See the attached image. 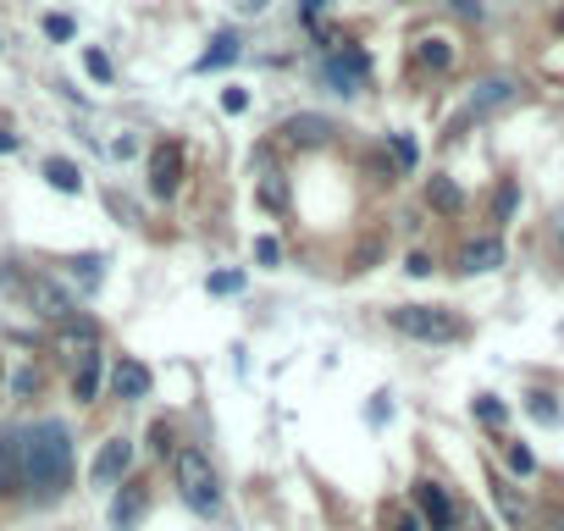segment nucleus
I'll list each match as a JSON object with an SVG mask.
<instances>
[{"label":"nucleus","mask_w":564,"mask_h":531,"mask_svg":"<svg viewBox=\"0 0 564 531\" xmlns=\"http://www.w3.org/2000/svg\"><path fill=\"white\" fill-rule=\"evenodd\" d=\"M221 106H227V111H232V117H238V111H243V106H249V95H243V89H227V95H221Z\"/></svg>","instance_id":"cd10ccee"},{"label":"nucleus","mask_w":564,"mask_h":531,"mask_svg":"<svg viewBox=\"0 0 564 531\" xmlns=\"http://www.w3.org/2000/svg\"><path fill=\"white\" fill-rule=\"evenodd\" d=\"M525 410H531L542 426H553V421H558V404H553L547 393H525Z\"/></svg>","instance_id":"aec40b11"},{"label":"nucleus","mask_w":564,"mask_h":531,"mask_svg":"<svg viewBox=\"0 0 564 531\" xmlns=\"http://www.w3.org/2000/svg\"><path fill=\"white\" fill-rule=\"evenodd\" d=\"M426 199H432V205H437L443 216H454V210L465 205V194L454 188V177H432V183H426Z\"/></svg>","instance_id":"4468645a"},{"label":"nucleus","mask_w":564,"mask_h":531,"mask_svg":"<svg viewBox=\"0 0 564 531\" xmlns=\"http://www.w3.org/2000/svg\"><path fill=\"white\" fill-rule=\"evenodd\" d=\"M492 492H498V503H503V514H509V520H525V498H520L509 481H498V476H492Z\"/></svg>","instance_id":"6ab92c4d"},{"label":"nucleus","mask_w":564,"mask_h":531,"mask_svg":"<svg viewBox=\"0 0 564 531\" xmlns=\"http://www.w3.org/2000/svg\"><path fill=\"white\" fill-rule=\"evenodd\" d=\"M238 283H243V278H238V272H221V278H210V289H216V294H232V289H238Z\"/></svg>","instance_id":"2f4dec72"},{"label":"nucleus","mask_w":564,"mask_h":531,"mask_svg":"<svg viewBox=\"0 0 564 531\" xmlns=\"http://www.w3.org/2000/svg\"><path fill=\"white\" fill-rule=\"evenodd\" d=\"M172 476H177V492H183V503L194 514H216L221 509V481H216V470H210V459L199 448H177L172 454Z\"/></svg>","instance_id":"f03ea898"},{"label":"nucleus","mask_w":564,"mask_h":531,"mask_svg":"<svg viewBox=\"0 0 564 531\" xmlns=\"http://www.w3.org/2000/svg\"><path fill=\"white\" fill-rule=\"evenodd\" d=\"M503 266V243L498 238H476V243H465V254H459V272H498Z\"/></svg>","instance_id":"9d476101"},{"label":"nucleus","mask_w":564,"mask_h":531,"mask_svg":"<svg viewBox=\"0 0 564 531\" xmlns=\"http://www.w3.org/2000/svg\"><path fill=\"white\" fill-rule=\"evenodd\" d=\"M415 509H421V520L432 525V531H454V520H459V509L448 503V492H443V481H415Z\"/></svg>","instance_id":"20e7f679"},{"label":"nucleus","mask_w":564,"mask_h":531,"mask_svg":"<svg viewBox=\"0 0 564 531\" xmlns=\"http://www.w3.org/2000/svg\"><path fill=\"white\" fill-rule=\"evenodd\" d=\"M393 327L404 338H421V344H459L465 338V322L454 311H443V305H399Z\"/></svg>","instance_id":"7ed1b4c3"},{"label":"nucleus","mask_w":564,"mask_h":531,"mask_svg":"<svg viewBox=\"0 0 564 531\" xmlns=\"http://www.w3.org/2000/svg\"><path fill=\"white\" fill-rule=\"evenodd\" d=\"M254 188H260V205H265V210L289 205V183H282V172H276L271 155H254Z\"/></svg>","instance_id":"1a4fd4ad"},{"label":"nucleus","mask_w":564,"mask_h":531,"mask_svg":"<svg viewBox=\"0 0 564 531\" xmlns=\"http://www.w3.org/2000/svg\"><path fill=\"white\" fill-rule=\"evenodd\" d=\"M7 150H18V133H7V128H0V155H7Z\"/></svg>","instance_id":"72a5a7b5"},{"label":"nucleus","mask_w":564,"mask_h":531,"mask_svg":"<svg viewBox=\"0 0 564 531\" xmlns=\"http://www.w3.org/2000/svg\"><path fill=\"white\" fill-rule=\"evenodd\" d=\"M503 100H514L509 84H487V89H481V106H503Z\"/></svg>","instance_id":"b1692460"},{"label":"nucleus","mask_w":564,"mask_h":531,"mask_svg":"<svg viewBox=\"0 0 564 531\" xmlns=\"http://www.w3.org/2000/svg\"><path fill=\"white\" fill-rule=\"evenodd\" d=\"M23 487L34 498H62L73 487V437L62 421L23 426Z\"/></svg>","instance_id":"f257e3e1"},{"label":"nucleus","mask_w":564,"mask_h":531,"mask_svg":"<svg viewBox=\"0 0 564 531\" xmlns=\"http://www.w3.org/2000/svg\"><path fill=\"white\" fill-rule=\"evenodd\" d=\"M95 388H100V355H89L84 366H73V393L78 399H95Z\"/></svg>","instance_id":"f3484780"},{"label":"nucleus","mask_w":564,"mask_h":531,"mask_svg":"<svg viewBox=\"0 0 564 531\" xmlns=\"http://www.w3.org/2000/svg\"><path fill=\"white\" fill-rule=\"evenodd\" d=\"M254 254H260L265 266H276V254H282V249H276V238H260V243H254Z\"/></svg>","instance_id":"7c9ffc66"},{"label":"nucleus","mask_w":564,"mask_h":531,"mask_svg":"<svg viewBox=\"0 0 564 531\" xmlns=\"http://www.w3.org/2000/svg\"><path fill=\"white\" fill-rule=\"evenodd\" d=\"M111 388H117V399H144V393H150V366H139V360H117Z\"/></svg>","instance_id":"f8f14e48"},{"label":"nucleus","mask_w":564,"mask_h":531,"mask_svg":"<svg viewBox=\"0 0 564 531\" xmlns=\"http://www.w3.org/2000/svg\"><path fill=\"white\" fill-rule=\"evenodd\" d=\"M393 150H399V166H415V144H410V139H404V133H399V139H393Z\"/></svg>","instance_id":"c756f323"},{"label":"nucleus","mask_w":564,"mask_h":531,"mask_svg":"<svg viewBox=\"0 0 564 531\" xmlns=\"http://www.w3.org/2000/svg\"><path fill=\"white\" fill-rule=\"evenodd\" d=\"M454 531H492V525H487L481 514H459V520H454Z\"/></svg>","instance_id":"473e14b6"},{"label":"nucleus","mask_w":564,"mask_h":531,"mask_svg":"<svg viewBox=\"0 0 564 531\" xmlns=\"http://www.w3.org/2000/svg\"><path fill=\"white\" fill-rule=\"evenodd\" d=\"M128 465H133V443H128V437H111V443L95 454L89 481H95V487H117V481L128 476Z\"/></svg>","instance_id":"39448f33"},{"label":"nucleus","mask_w":564,"mask_h":531,"mask_svg":"<svg viewBox=\"0 0 564 531\" xmlns=\"http://www.w3.org/2000/svg\"><path fill=\"white\" fill-rule=\"evenodd\" d=\"M84 67H89V73H95V78H100V84H106V78H111V62H106V56H100V51H84Z\"/></svg>","instance_id":"5701e85b"},{"label":"nucleus","mask_w":564,"mask_h":531,"mask_svg":"<svg viewBox=\"0 0 564 531\" xmlns=\"http://www.w3.org/2000/svg\"><path fill=\"white\" fill-rule=\"evenodd\" d=\"M509 210H514V183L498 188V221H509Z\"/></svg>","instance_id":"bb28decb"},{"label":"nucleus","mask_w":564,"mask_h":531,"mask_svg":"<svg viewBox=\"0 0 564 531\" xmlns=\"http://www.w3.org/2000/svg\"><path fill=\"white\" fill-rule=\"evenodd\" d=\"M45 177H51V188H62V194H78V188H84L78 166H73V161H56V155L45 161Z\"/></svg>","instance_id":"2eb2a0df"},{"label":"nucleus","mask_w":564,"mask_h":531,"mask_svg":"<svg viewBox=\"0 0 564 531\" xmlns=\"http://www.w3.org/2000/svg\"><path fill=\"white\" fill-rule=\"evenodd\" d=\"M133 150H139V139H133V133H122V139H111V155H122V161H128Z\"/></svg>","instance_id":"c85d7f7f"},{"label":"nucleus","mask_w":564,"mask_h":531,"mask_svg":"<svg viewBox=\"0 0 564 531\" xmlns=\"http://www.w3.org/2000/svg\"><path fill=\"white\" fill-rule=\"evenodd\" d=\"M360 78H366V56H360V51H349V56H333V62H327V84H333L338 95L360 89Z\"/></svg>","instance_id":"9b49d317"},{"label":"nucleus","mask_w":564,"mask_h":531,"mask_svg":"<svg viewBox=\"0 0 564 531\" xmlns=\"http://www.w3.org/2000/svg\"><path fill=\"white\" fill-rule=\"evenodd\" d=\"M282 139H289V144H305V150H316V144H327V139H333V122H327V117H316V111H300V117L282 122Z\"/></svg>","instance_id":"0eeeda50"},{"label":"nucleus","mask_w":564,"mask_h":531,"mask_svg":"<svg viewBox=\"0 0 564 531\" xmlns=\"http://www.w3.org/2000/svg\"><path fill=\"white\" fill-rule=\"evenodd\" d=\"M144 503H150V498H144V487H128V492L111 503V525H117V531H133V525H139V514H144Z\"/></svg>","instance_id":"ddd939ff"},{"label":"nucleus","mask_w":564,"mask_h":531,"mask_svg":"<svg viewBox=\"0 0 564 531\" xmlns=\"http://www.w3.org/2000/svg\"><path fill=\"white\" fill-rule=\"evenodd\" d=\"M476 415H481L487 426H503V404H498L492 393H481V399H476Z\"/></svg>","instance_id":"412c9836"},{"label":"nucleus","mask_w":564,"mask_h":531,"mask_svg":"<svg viewBox=\"0 0 564 531\" xmlns=\"http://www.w3.org/2000/svg\"><path fill=\"white\" fill-rule=\"evenodd\" d=\"M29 305H34L45 322H73V300H67V289H56L51 278H34V283H29Z\"/></svg>","instance_id":"423d86ee"},{"label":"nucleus","mask_w":564,"mask_h":531,"mask_svg":"<svg viewBox=\"0 0 564 531\" xmlns=\"http://www.w3.org/2000/svg\"><path fill=\"white\" fill-rule=\"evenodd\" d=\"M232 56H238V40H232V34H216V40H210V51L199 56V73H210V67H227Z\"/></svg>","instance_id":"dca6fc26"},{"label":"nucleus","mask_w":564,"mask_h":531,"mask_svg":"<svg viewBox=\"0 0 564 531\" xmlns=\"http://www.w3.org/2000/svg\"><path fill=\"white\" fill-rule=\"evenodd\" d=\"M300 7H305V12H322V7H327V0H300Z\"/></svg>","instance_id":"c9c22d12"},{"label":"nucleus","mask_w":564,"mask_h":531,"mask_svg":"<svg viewBox=\"0 0 564 531\" xmlns=\"http://www.w3.org/2000/svg\"><path fill=\"white\" fill-rule=\"evenodd\" d=\"M558 29H564V7H558Z\"/></svg>","instance_id":"e433bc0d"},{"label":"nucleus","mask_w":564,"mask_h":531,"mask_svg":"<svg viewBox=\"0 0 564 531\" xmlns=\"http://www.w3.org/2000/svg\"><path fill=\"white\" fill-rule=\"evenodd\" d=\"M509 465H514L520 476H531V470H536V459H531V448H520V443L509 448Z\"/></svg>","instance_id":"393cba45"},{"label":"nucleus","mask_w":564,"mask_h":531,"mask_svg":"<svg viewBox=\"0 0 564 531\" xmlns=\"http://www.w3.org/2000/svg\"><path fill=\"white\" fill-rule=\"evenodd\" d=\"M558 531H564V520H558Z\"/></svg>","instance_id":"4c0bfd02"},{"label":"nucleus","mask_w":564,"mask_h":531,"mask_svg":"<svg viewBox=\"0 0 564 531\" xmlns=\"http://www.w3.org/2000/svg\"><path fill=\"white\" fill-rule=\"evenodd\" d=\"M45 34L51 40H73V18H45Z\"/></svg>","instance_id":"a878e982"},{"label":"nucleus","mask_w":564,"mask_h":531,"mask_svg":"<svg viewBox=\"0 0 564 531\" xmlns=\"http://www.w3.org/2000/svg\"><path fill=\"white\" fill-rule=\"evenodd\" d=\"M415 56H421L426 67H448V62H454V51H448V40H421V45H415Z\"/></svg>","instance_id":"a211bd4d"},{"label":"nucleus","mask_w":564,"mask_h":531,"mask_svg":"<svg viewBox=\"0 0 564 531\" xmlns=\"http://www.w3.org/2000/svg\"><path fill=\"white\" fill-rule=\"evenodd\" d=\"M265 7V0H238V12H260Z\"/></svg>","instance_id":"f704fd0d"},{"label":"nucleus","mask_w":564,"mask_h":531,"mask_svg":"<svg viewBox=\"0 0 564 531\" xmlns=\"http://www.w3.org/2000/svg\"><path fill=\"white\" fill-rule=\"evenodd\" d=\"M183 183V150L177 144H161L155 155H150V188L155 194H172Z\"/></svg>","instance_id":"6e6552de"},{"label":"nucleus","mask_w":564,"mask_h":531,"mask_svg":"<svg viewBox=\"0 0 564 531\" xmlns=\"http://www.w3.org/2000/svg\"><path fill=\"white\" fill-rule=\"evenodd\" d=\"M388 531H421V520L410 514V509H388V520H382Z\"/></svg>","instance_id":"4be33fe9"}]
</instances>
